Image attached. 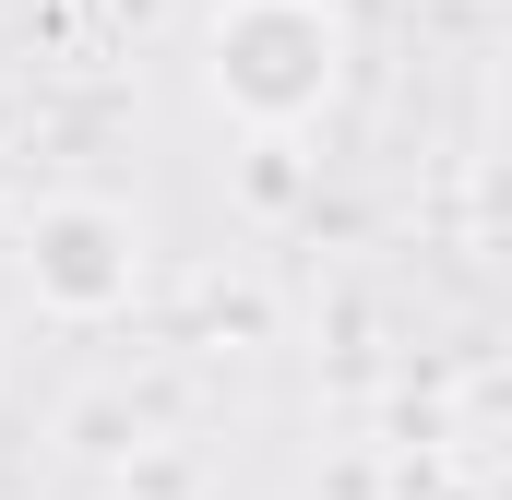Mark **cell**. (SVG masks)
Wrapping results in <instances>:
<instances>
[{"label": "cell", "mask_w": 512, "mask_h": 500, "mask_svg": "<svg viewBox=\"0 0 512 500\" xmlns=\"http://www.w3.org/2000/svg\"><path fill=\"white\" fill-rule=\"evenodd\" d=\"M36 274H48L60 298H108V286L131 274V262H120V227H108V215H60V227H48V262H36Z\"/></svg>", "instance_id": "7a4b0ae2"}, {"label": "cell", "mask_w": 512, "mask_h": 500, "mask_svg": "<svg viewBox=\"0 0 512 500\" xmlns=\"http://www.w3.org/2000/svg\"><path fill=\"white\" fill-rule=\"evenodd\" d=\"M322 72H334L322 12L262 0V12H239V24H227V84H239L251 108H298V96H322Z\"/></svg>", "instance_id": "6da1fadb"}]
</instances>
